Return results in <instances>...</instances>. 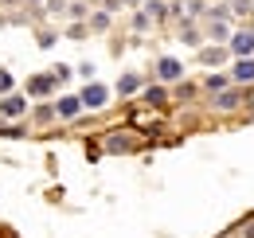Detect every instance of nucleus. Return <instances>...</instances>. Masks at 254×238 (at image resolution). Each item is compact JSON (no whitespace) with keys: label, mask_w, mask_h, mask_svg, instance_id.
<instances>
[{"label":"nucleus","mask_w":254,"mask_h":238,"mask_svg":"<svg viewBox=\"0 0 254 238\" xmlns=\"http://www.w3.org/2000/svg\"><path fill=\"white\" fill-rule=\"evenodd\" d=\"M227 51H231L235 59H254V31L251 28H235L231 43H227Z\"/></svg>","instance_id":"1"},{"label":"nucleus","mask_w":254,"mask_h":238,"mask_svg":"<svg viewBox=\"0 0 254 238\" xmlns=\"http://www.w3.org/2000/svg\"><path fill=\"white\" fill-rule=\"evenodd\" d=\"M78 98H82V110H102V106L110 102V86H102V82H86V86L78 90Z\"/></svg>","instance_id":"2"},{"label":"nucleus","mask_w":254,"mask_h":238,"mask_svg":"<svg viewBox=\"0 0 254 238\" xmlns=\"http://www.w3.org/2000/svg\"><path fill=\"white\" fill-rule=\"evenodd\" d=\"M243 102H247V94H243L239 86H231V90H223V94L211 98V110H219V114H235Z\"/></svg>","instance_id":"3"},{"label":"nucleus","mask_w":254,"mask_h":238,"mask_svg":"<svg viewBox=\"0 0 254 238\" xmlns=\"http://www.w3.org/2000/svg\"><path fill=\"white\" fill-rule=\"evenodd\" d=\"M157 78L160 82H180V78H184V62L172 59V55H160L157 59Z\"/></svg>","instance_id":"4"},{"label":"nucleus","mask_w":254,"mask_h":238,"mask_svg":"<svg viewBox=\"0 0 254 238\" xmlns=\"http://www.w3.org/2000/svg\"><path fill=\"white\" fill-rule=\"evenodd\" d=\"M82 114V98L78 94H63L59 102H55V118H63V121H74Z\"/></svg>","instance_id":"5"},{"label":"nucleus","mask_w":254,"mask_h":238,"mask_svg":"<svg viewBox=\"0 0 254 238\" xmlns=\"http://www.w3.org/2000/svg\"><path fill=\"white\" fill-rule=\"evenodd\" d=\"M231 82H235V86H254V59H235L231 62Z\"/></svg>","instance_id":"6"},{"label":"nucleus","mask_w":254,"mask_h":238,"mask_svg":"<svg viewBox=\"0 0 254 238\" xmlns=\"http://www.w3.org/2000/svg\"><path fill=\"white\" fill-rule=\"evenodd\" d=\"M24 114H28V98H24V94L0 98V118H24Z\"/></svg>","instance_id":"7"},{"label":"nucleus","mask_w":254,"mask_h":238,"mask_svg":"<svg viewBox=\"0 0 254 238\" xmlns=\"http://www.w3.org/2000/svg\"><path fill=\"white\" fill-rule=\"evenodd\" d=\"M227 55H231L227 47H211V43H207V47L199 51V66H203V70H219L223 62H227Z\"/></svg>","instance_id":"8"},{"label":"nucleus","mask_w":254,"mask_h":238,"mask_svg":"<svg viewBox=\"0 0 254 238\" xmlns=\"http://www.w3.org/2000/svg\"><path fill=\"white\" fill-rule=\"evenodd\" d=\"M55 86H59V82H55L51 74H32V78H28V94H32V98H51Z\"/></svg>","instance_id":"9"},{"label":"nucleus","mask_w":254,"mask_h":238,"mask_svg":"<svg viewBox=\"0 0 254 238\" xmlns=\"http://www.w3.org/2000/svg\"><path fill=\"white\" fill-rule=\"evenodd\" d=\"M203 35L211 39V47H227V43H231V35H235V28H231V24H207Z\"/></svg>","instance_id":"10"},{"label":"nucleus","mask_w":254,"mask_h":238,"mask_svg":"<svg viewBox=\"0 0 254 238\" xmlns=\"http://www.w3.org/2000/svg\"><path fill=\"white\" fill-rule=\"evenodd\" d=\"M199 90H207V94L215 98V94H223V90H231V74H223V70H211V74L203 78V86H199Z\"/></svg>","instance_id":"11"},{"label":"nucleus","mask_w":254,"mask_h":238,"mask_svg":"<svg viewBox=\"0 0 254 238\" xmlns=\"http://www.w3.org/2000/svg\"><path fill=\"white\" fill-rule=\"evenodd\" d=\"M180 39H184L188 47H199V43H203V28H199L195 20H180Z\"/></svg>","instance_id":"12"},{"label":"nucleus","mask_w":254,"mask_h":238,"mask_svg":"<svg viewBox=\"0 0 254 238\" xmlns=\"http://www.w3.org/2000/svg\"><path fill=\"white\" fill-rule=\"evenodd\" d=\"M145 86V82H141V74H133V70H126V74H122V78H118V94H122V98H133V94H137V90Z\"/></svg>","instance_id":"13"},{"label":"nucleus","mask_w":254,"mask_h":238,"mask_svg":"<svg viewBox=\"0 0 254 238\" xmlns=\"http://www.w3.org/2000/svg\"><path fill=\"white\" fill-rule=\"evenodd\" d=\"M247 16H254L251 0H231V20H247Z\"/></svg>","instance_id":"14"},{"label":"nucleus","mask_w":254,"mask_h":238,"mask_svg":"<svg viewBox=\"0 0 254 238\" xmlns=\"http://www.w3.org/2000/svg\"><path fill=\"white\" fill-rule=\"evenodd\" d=\"M86 28H90V31H106V28H110V12H94V16H86Z\"/></svg>","instance_id":"15"},{"label":"nucleus","mask_w":254,"mask_h":238,"mask_svg":"<svg viewBox=\"0 0 254 238\" xmlns=\"http://www.w3.org/2000/svg\"><path fill=\"white\" fill-rule=\"evenodd\" d=\"M145 102H149V106H164V102H168V90L164 86H149L145 90Z\"/></svg>","instance_id":"16"},{"label":"nucleus","mask_w":254,"mask_h":238,"mask_svg":"<svg viewBox=\"0 0 254 238\" xmlns=\"http://www.w3.org/2000/svg\"><path fill=\"white\" fill-rule=\"evenodd\" d=\"M8 94H16V78H12V70H0V98H8Z\"/></svg>","instance_id":"17"},{"label":"nucleus","mask_w":254,"mask_h":238,"mask_svg":"<svg viewBox=\"0 0 254 238\" xmlns=\"http://www.w3.org/2000/svg\"><path fill=\"white\" fill-rule=\"evenodd\" d=\"M129 145H133V141H129V137H122V133H118V137H110V141H106V149H110V152H126Z\"/></svg>","instance_id":"18"},{"label":"nucleus","mask_w":254,"mask_h":238,"mask_svg":"<svg viewBox=\"0 0 254 238\" xmlns=\"http://www.w3.org/2000/svg\"><path fill=\"white\" fill-rule=\"evenodd\" d=\"M66 12H70L78 24H86V4H78V0H74V4H66Z\"/></svg>","instance_id":"19"},{"label":"nucleus","mask_w":254,"mask_h":238,"mask_svg":"<svg viewBox=\"0 0 254 238\" xmlns=\"http://www.w3.org/2000/svg\"><path fill=\"white\" fill-rule=\"evenodd\" d=\"M149 28H153V20H149L145 12H137V16H133V31H149Z\"/></svg>","instance_id":"20"},{"label":"nucleus","mask_w":254,"mask_h":238,"mask_svg":"<svg viewBox=\"0 0 254 238\" xmlns=\"http://www.w3.org/2000/svg\"><path fill=\"white\" fill-rule=\"evenodd\" d=\"M199 86H191V82H176V98H191Z\"/></svg>","instance_id":"21"},{"label":"nucleus","mask_w":254,"mask_h":238,"mask_svg":"<svg viewBox=\"0 0 254 238\" xmlns=\"http://www.w3.org/2000/svg\"><path fill=\"white\" fill-rule=\"evenodd\" d=\"M55 118V106H39V110H35V121H51Z\"/></svg>","instance_id":"22"},{"label":"nucleus","mask_w":254,"mask_h":238,"mask_svg":"<svg viewBox=\"0 0 254 238\" xmlns=\"http://www.w3.org/2000/svg\"><path fill=\"white\" fill-rule=\"evenodd\" d=\"M47 12H51V16H59V12H66V0H47Z\"/></svg>","instance_id":"23"},{"label":"nucleus","mask_w":254,"mask_h":238,"mask_svg":"<svg viewBox=\"0 0 254 238\" xmlns=\"http://www.w3.org/2000/svg\"><path fill=\"white\" fill-rule=\"evenodd\" d=\"M51 78H55V82H66V78H70V66H55Z\"/></svg>","instance_id":"24"},{"label":"nucleus","mask_w":254,"mask_h":238,"mask_svg":"<svg viewBox=\"0 0 254 238\" xmlns=\"http://www.w3.org/2000/svg\"><path fill=\"white\" fill-rule=\"evenodd\" d=\"M122 4H126V0H102V12H110V16H114Z\"/></svg>","instance_id":"25"},{"label":"nucleus","mask_w":254,"mask_h":238,"mask_svg":"<svg viewBox=\"0 0 254 238\" xmlns=\"http://www.w3.org/2000/svg\"><path fill=\"white\" fill-rule=\"evenodd\" d=\"M55 43V31H39V47H51Z\"/></svg>","instance_id":"26"},{"label":"nucleus","mask_w":254,"mask_h":238,"mask_svg":"<svg viewBox=\"0 0 254 238\" xmlns=\"http://www.w3.org/2000/svg\"><path fill=\"white\" fill-rule=\"evenodd\" d=\"M66 35H70V39H82V35H86V24H74V28L66 31Z\"/></svg>","instance_id":"27"},{"label":"nucleus","mask_w":254,"mask_h":238,"mask_svg":"<svg viewBox=\"0 0 254 238\" xmlns=\"http://www.w3.org/2000/svg\"><path fill=\"white\" fill-rule=\"evenodd\" d=\"M0 137H24V129H20V125H12V129H0Z\"/></svg>","instance_id":"28"},{"label":"nucleus","mask_w":254,"mask_h":238,"mask_svg":"<svg viewBox=\"0 0 254 238\" xmlns=\"http://www.w3.org/2000/svg\"><path fill=\"white\" fill-rule=\"evenodd\" d=\"M243 238H254V223H247V227H243Z\"/></svg>","instance_id":"29"},{"label":"nucleus","mask_w":254,"mask_h":238,"mask_svg":"<svg viewBox=\"0 0 254 238\" xmlns=\"http://www.w3.org/2000/svg\"><path fill=\"white\" fill-rule=\"evenodd\" d=\"M126 4H129V8H137V4H141V0H126Z\"/></svg>","instance_id":"30"},{"label":"nucleus","mask_w":254,"mask_h":238,"mask_svg":"<svg viewBox=\"0 0 254 238\" xmlns=\"http://www.w3.org/2000/svg\"><path fill=\"white\" fill-rule=\"evenodd\" d=\"M223 4H231V0H223Z\"/></svg>","instance_id":"31"},{"label":"nucleus","mask_w":254,"mask_h":238,"mask_svg":"<svg viewBox=\"0 0 254 238\" xmlns=\"http://www.w3.org/2000/svg\"><path fill=\"white\" fill-rule=\"evenodd\" d=\"M251 4H254V0H251Z\"/></svg>","instance_id":"32"}]
</instances>
